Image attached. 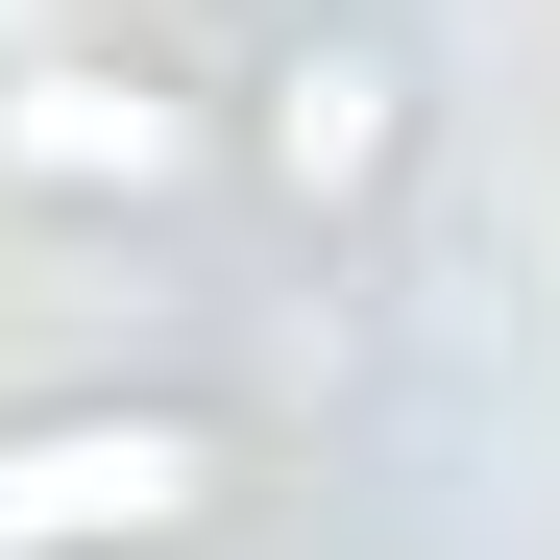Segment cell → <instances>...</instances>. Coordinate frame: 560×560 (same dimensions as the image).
Segmentation results:
<instances>
[{"label":"cell","mask_w":560,"mask_h":560,"mask_svg":"<svg viewBox=\"0 0 560 560\" xmlns=\"http://www.w3.org/2000/svg\"><path fill=\"white\" fill-rule=\"evenodd\" d=\"M244 512V439L196 390H73V415H0V560H196Z\"/></svg>","instance_id":"cell-1"},{"label":"cell","mask_w":560,"mask_h":560,"mask_svg":"<svg viewBox=\"0 0 560 560\" xmlns=\"http://www.w3.org/2000/svg\"><path fill=\"white\" fill-rule=\"evenodd\" d=\"M220 171V122L171 98L147 49H0V196H49V220H147V196H196Z\"/></svg>","instance_id":"cell-2"},{"label":"cell","mask_w":560,"mask_h":560,"mask_svg":"<svg viewBox=\"0 0 560 560\" xmlns=\"http://www.w3.org/2000/svg\"><path fill=\"white\" fill-rule=\"evenodd\" d=\"M220 147H244V171H268L293 220H365V196L415 171V73L365 49V25H293V49L244 73V122H220Z\"/></svg>","instance_id":"cell-3"},{"label":"cell","mask_w":560,"mask_h":560,"mask_svg":"<svg viewBox=\"0 0 560 560\" xmlns=\"http://www.w3.org/2000/svg\"><path fill=\"white\" fill-rule=\"evenodd\" d=\"M0 49H49V0H0Z\"/></svg>","instance_id":"cell-4"}]
</instances>
